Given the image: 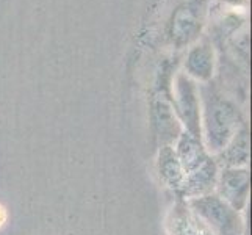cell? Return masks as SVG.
Listing matches in <instances>:
<instances>
[{
    "instance_id": "8992f818",
    "label": "cell",
    "mask_w": 252,
    "mask_h": 235,
    "mask_svg": "<svg viewBox=\"0 0 252 235\" xmlns=\"http://www.w3.org/2000/svg\"><path fill=\"white\" fill-rule=\"evenodd\" d=\"M160 174L171 187H176L177 184H180L182 177H184V169L180 167L176 152L171 147H166L160 154Z\"/></svg>"
},
{
    "instance_id": "277c9868",
    "label": "cell",
    "mask_w": 252,
    "mask_h": 235,
    "mask_svg": "<svg viewBox=\"0 0 252 235\" xmlns=\"http://www.w3.org/2000/svg\"><path fill=\"white\" fill-rule=\"evenodd\" d=\"M176 155H177V159L180 162V167L185 174L193 172L207 160L202 147L199 146L194 140H191V138H182Z\"/></svg>"
},
{
    "instance_id": "52a82bcc",
    "label": "cell",
    "mask_w": 252,
    "mask_h": 235,
    "mask_svg": "<svg viewBox=\"0 0 252 235\" xmlns=\"http://www.w3.org/2000/svg\"><path fill=\"white\" fill-rule=\"evenodd\" d=\"M5 221H6V212H5V208L0 205V226H2Z\"/></svg>"
},
{
    "instance_id": "7a4b0ae2",
    "label": "cell",
    "mask_w": 252,
    "mask_h": 235,
    "mask_svg": "<svg viewBox=\"0 0 252 235\" xmlns=\"http://www.w3.org/2000/svg\"><path fill=\"white\" fill-rule=\"evenodd\" d=\"M171 235H215L205 223L184 207L172 208L168 218Z\"/></svg>"
},
{
    "instance_id": "3957f363",
    "label": "cell",
    "mask_w": 252,
    "mask_h": 235,
    "mask_svg": "<svg viewBox=\"0 0 252 235\" xmlns=\"http://www.w3.org/2000/svg\"><path fill=\"white\" fill-rule=\"evenodd\" d=\"M248 190H249V176L248 171H225L222 174V180H221V191L225 196V199L235 205V207H243L246 202V196H248Z\"/></svg>"
},
{
    "instance_id": "6da1fadb",
    "label": "cell",
    "mask_w": 252,
    "mask_h": 235,
    "mask_svg": "<svg viewBox=\"0 0 252 235\" xmlns=\"http://www.w3.org/2000/svg\"><path fill=\"white\" fill-rule=\"evenodd\" d=\"M191 205L218 235H241L238 215L218 196H199L191 201Z\"/></svg>"
},
{
    "instance_id": "5b68a950",
    "label": "cell",
    "mask_w": 252,
    "mask_h": 235,
    "mask_svg": "<svg viewBox=\"0 0 252 235\" xmlns=\"http://www.w3.org/2000/svg\"><path fill=\"white\" fill-rule=\"evenodd\" d=\"M216 176V167L212 162H204L197 169L189 172V177L187 182V188L191 195H202L208 191L215 184Z\"/></svg>"
}]
</instances>
